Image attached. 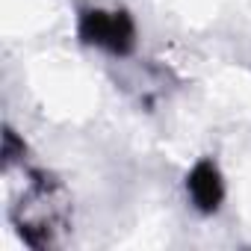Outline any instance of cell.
Returning a JSON list of instances; mask_svg holds the SVG:
<instances>
[{"label": "cell", "mask_w": 251, "mask_h": 251, "mask_svg": "<svg viewBox=\"0 0 251 251\" xmlns=\"http://www.w3.org/2000/svg\"><path fill=\"white\" fill-rule=\"evenodd\" d=\"M189 192L198 201V207H207V210L216 207V201L222 195V186H219V177H216L213 166H198L195 169V175L189 180Z\"/></svg>", "instance_id": "cell-1"}]
</instances>
